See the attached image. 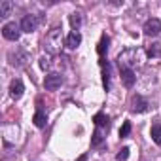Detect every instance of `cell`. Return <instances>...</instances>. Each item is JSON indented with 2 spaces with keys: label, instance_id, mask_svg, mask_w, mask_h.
I'll use <instances>...</instances> for the list:
<instances>
[{
  "label": "cell",
  "instance_id": "obj_1",
  "mask_svg": "<svg viewBox=\"0 0 161 161\" xmlns=\"http://www.w3.org/2000/svg\"><path fill=\"white\" fill-rule=\"evenodd\" d=\"M118 64L121 70L129 68L133 70L135 66H140L144 64V51L140 47H129V49H123L119 55H118Z\"/></svg>",
  "mask_w": 161,
  "mask_h": 161
},
{
  "label": "cell",
  "instance_id": "obj_2",
  "mask_svg": "<svg viewBox=\"0 0 161 161\" xmlns=\"http://www.w3.org/2000/svg\"><path fill=\"white\" fill-rule=\"evenodd\" d=\"M63 29L61 27H53L49 32H47V36H46V40H44V47L51 53V55H55V53H59L61 51V44H63V32H61Z\"/></svg>",
  "mask_w": 161,
  "mask_h": 161
},
{
  "label": "cell",
  "instance_id": "obj_3",
  "mask_svg": "<svg viewBox=\"0 0 161 161\" xmlns=\"http://www.w3.org/2000/svg\"><path fill=\"white\" fill-rule=\"evenodd\" d=\"M2 36H4L6 40H10V42H17L19 36H21V25H17L15 21L6 23V25L2 27Z\"/></svg>",
  "mask_w": 161,
  "mask_h": 161
},
{
  "label": "cell",
  "instance_id": "obj_4",
  "mask_svg": "<svg viewBox=\"0 0 161 161\" xmlns=\"http://www.w3.org/2000/svg\"><path fill=\"white\" fill-rule=\"evenodd\" d=\"M8 59H10V63H12L14 66H25V64L31 61V55H29L25 49H17V51H12V53L8 55Z\"/></svg>",
  "mask_w": 161,
  "mask_h": 161
},
{
  "label": "cell",
  "instance_id": "obj_5",
  "mask_svg": "<svg viewBox=\"0 0 161 161\" xmlns=\"http://www.w3.org/2000/svg\"><path fill=\"white\" fill-rule=\"evenodd\" d=\"M38 23H40V17L38 15H32V14H29V15H25L23 19H21V31L23 32H34L36 31V27H38Z\"/></svg>",
  "mask_w": 161,
  "mask_h": 161
},
{
  "label": "cell",
  "instance_id": "obj_6",
  "mask_svg": "<svg viewBox=\"0 0 161 161\" xmlns=\"http://www.w3.org/2000/svg\"><path fill=\"white\" fill-rule=\"evenodd\" d=\"M61 84H63V76H61V74H57V72L47 74V76H46V80H44V87H46L47 91H55V89H59V87H61Z\"/></svg>",
  "mask_w": 161,
  "mask_h": 161
},
{
  "label": "cell",
  "instance_id": "obj_7",
  "mask_svg": "<svg viewBox=\"0 0 161 161\" xmlns=\"http://www.w3.org/2000/svg\"><path fill=\"white\" fill-rule=\"evenodd\" d=\"M144 34L146 36H157L159 32H161V21L159 19H155V17H152V19H148L146 23H144Z\"/></svg>",
  "mask_w": 161,
  "mask_h": 161
},
{
  "label": "cell",
  "instance_id": "obj_8",
  "mask_svg": "<svg viewBox=\"0 0 161 161\" xmlns=\"http://www.w3.org/2000/svg\"><path fill=\"white\" fill-rule=\"evenodd\" d=\"M148 108H150V103H148L144 97L133 95V99H131V110H133V112H146Z\"/></svg>",
  "mask_w": 161,
  "mask_h": 161
},
{
  "label": "cell",
  "instance_id": "obj_9",
  "mask_svg": "<svg viewBox=\"0 0 161 161\" xmlns=\"http://www.w3.org/2000/svg\"><path fill=\"white\" fill-rule=\"evenodd\" d=\"M80 44H82V34H80L78 31H72L70 34H66V38H64V46H66L68 49H76Z\"/></svg>",
  "mask_w": 161,
  "mask_h": 161
},
{
  "label": "cell",
  "instance_id": "obj_10",
  "mask_svg": "<svg viewBox=\"0 0 161 161\" xmlns=\"http://www.w3.org/2000/svg\"><path fill=\"white\" fill-rule=\"evenodd\" d=\"M23 91H25V86H23L21 80H12V84H10V95H12V99H21Z\"/></svg>",
  "mask_w": 161,
  "mask_h": 161
},
{
  "label": "cell",
  "instance_id": "obj_11",
  "mask_svg": "<svg viewBox=\"0 0 161 161\" xmlns=\"http://www.w3.org/2000/svg\"><path fill=\"white\" fill-rule=\"evenodd\" d=\"M121 82H123V86H125V87H133V86H135V82H136L135 70H129V68L121 70Z\"/></svg>",
  "mask_w": 161,
  "mask_h": 161
},
{
  "label": "cell",
  "instance_id": "obj_12",
  "mask_svg": "<svg viewBox=\"0 0 161 161\" xmlns=\"http://www.w3.org/2000/svg\"><path fill=\"white\" fill-rule=\"evenodd\" d=\"M93 121H95V125H97V129H103V131H108V127H110V118H108V116H104V114H97Z\"/></svg>",
  "mask_w": 161,
  "mask_h": 161
},
{
  "label": "cell",
  "instance_id": "obj_13",
  "mask_svg": "<svg viewBox=\"0 0 161 161\" xmlns=\"http://www.w3.org/2000/svg\"><path fill=\"white\" fill-rule=\"evenodd\" d=\"M101 66H103V86L108 91L110 89V64L106 61H101Z\"/></svg>",
  "mask_w": 161,
  "mask_h": 161
},
{
  "label": "cell",
  "instance_id": "obj_14",
  "mask_svg": "<svg viewBox=\"0 0 161 161\" xmlns=\"http://www.w3.org/2000/svg\"><path fill=\"white\" fill-rule=\"evenodd\" d=\"M32 121H34V125L40 127V129L46 127V123H47V116H46V112H44L42 108H38L36 114H34V119H32Z\"/></svg>",
  "mask_w": 161,
  "mask_h": 161
},
{
  "label": "cell",
  "instance_id": "obj_15",
  "mask_svg": "<svg viewBox=\"0 0 161 161\" xmlns=\"http://www.w3.org/2000/svg\"><path fill=\"white\" fill-rule=\"evenodd\" d=\"M146 55L148 57H161V44L159 42H152L146 46Z\"/></svg>",
  "mask_w": 161,
  "mask_h": 161
},
{
  "label": "cell",
  "instance_id": "obj_16",
  "mask_svg": "<svg viewBox=\"0 0 161 161\" xmlns=\"http://www.w3.org/2000/svg\"><path fill=\"white\" fill-rule=\"evenodd\" d=\"M12 10H14V2H10V0H2L0 2V17L12 15Z\"/></svg>",
  "mask_w": 161,
  "mask_h": 161
},
{
  "label": "cell",
  "instance_id": "obj_17",
  "mask_svg": "<svg viewBox=\"0 0 161 161\" xmlns=\"http://www.w3.org/2000/svg\"><path fill=\"white\" fill-rule=\"evenodd\" d=\"M108 46H110V38H108L106 34H103V38H101V42H99V46H97V53H99V55H104V53L108 51Z\"/></svg>",
  "mask_w": 161,
  "mask_h": 161
},
{
  "label": "cell",
  "instance_id": "obj_18",
  "mask_svg": "<svg viewBox=\"0 0 161 161\" xmlns=\"http://www.w3.org/2000/svg\"><path fill=\"white\" fill-rule=\"evenodd\" d=\"M82 14H80V12H74L72 15H70V25H72V29L74 31H78L80 29V25H82Z\"/></svg>",
  "mask_w": 161,
  "mask_h": 161
},
{
  "label": "cell",
  "instance_id": "obj_19",
  "mask_svg": "<svg viewBox=\"0 0 161 161\" xmlns=\"http://www.w3.org/2000/svg\"><path fill=\"white\" fill-rule=\"evenodd\" d=\"M104 142V136H103V129H97L91 136V146H101Z\"/></svg>",
  "mask_w": 161,
  "mask_h": 161
},
{
  "label": "cell",
  "instance_id": "obj_20",
  "mask_svg": "<svg viewBox=\"0 0 161 161\" xmlns=\"http://www.w3.org/2000/svg\"><path fill=\"white\" fill-rule=\"evenodd\" d=\"M152 140L157 146H161V125H153L152 127Z\"/></svg>",
  "mask_w": 161,
  "mask_h": 161
},
{
  "label": "cell",
  "instance_id": "obj_21",
  "mask_svg": "<svg viewBox=\"0 0 161 161\" xmlns=\"http://www.w3.org/2000/svg\"><path fill=\"white\" fill-rule=\"evenodd\" d=\"M129 133H131V121H125L121 125V129H119V136L125 138V136H129Z\"/></svg>",
  "mask_w": 161,
  "mask_h": 161
},
{
  "label": "cell",
  "instance_id": "obj_22",
  "mask_svg": "<svg viewBox=\"0 0 161 161\" xmlns=\"http://www.w3.org/2000/svg\"><path fill=\"white\" fill-rule=\"evenodd\" d=\"M127 157H129V148H121L118 152V155H116L118 161H127Z\"/></svg>",
  "mask_w": 161,
  "mask_h": 161
},
{
  "label": "cell",
  "instance_id": "obj_23",
  "mask_svg": "<svg viewBox=\"0 0 161 161\" xmlns=\"http://www.w3.org/2000/svg\"><path fill=\"white\" fill-rule=\"evenodd\" d=\"M40 66H42L44 70H49V66H51V61H49V57H42V59H40Z\"/></svg>",
  "mask_w": 161,
  "mask_h": 161
}]
</instances>
